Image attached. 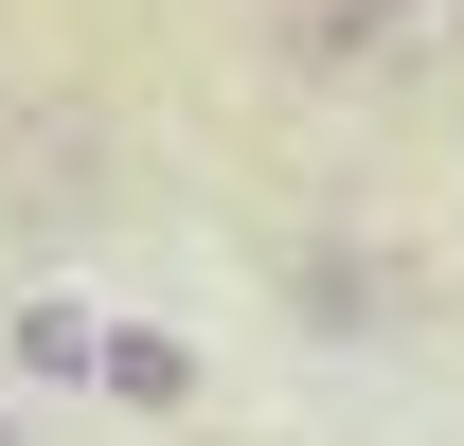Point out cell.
<instances>
[{
    "label": "cell",
    "instance_id": "obj_4",
    "mask_svg": "<svg viewBox=\"0 0 464 446\" xmlns=\"http://www.w3.org/2000/svg\"><path fill=\"white\" fill-rule=\"evenodd\" d=\"M108 393H125V411H179L197 357H179V339H108Z\"/></svg>",
    "mask_w": 464,
    "mask_h": 446
},
{
    "label": "cell",
    "instance_id": "obj_2",
    "mask_svg": "<svg viewBox=\"0 0 464 446\" xmlns=\"http://www.w3.org/2000/svg\"><path fill=\"white\" fill-rule=\"evenodd\" d=\"M286 304H304V322H411V286H393V268H357V250H304Z\"/></svg>",
    "mask_w": 464,
    "mask_h": 446
},
{
    "label": "cell",
    "instance_id": "obj_3",
    "mask_svg": "<svg viewBox=\"0 0 464 446\" xmlns=\"http://www.w3.org/2000/svg\"><path fill=\"white\" fill-rule=\"evenodd\" d=\"M18 357H36V375H108V322H72V304H18Z\"/></svg>",
    "mask_w": 464,
    "mask_h": 446
},
{
    "label": "cell",
    "instance_id": "obj_1",
    "mask_svg": "<svg viewBox=\"0 0 464 446\" xmlns=\"http://www.w3.org/2000/svg\"><path fill=\"white\" fill-rule=\"evenodd\" d=\"M250 36L322 90H393V0H250Z\"/></svg>",
    "mask_w": 464,
    "mask_h": 446
},
{
    "label": "cell",
    "instance_id": "obj_6",
    "mask_svg": "<svg viewBox=\"0 0 464 446\" xmlns=\"http://www.w3.org/2000/svg\"><path fill=\"white\" fill-rule=\"evenodd\" d=\"M0 446H18V429H0Z\"/></svg>",
    "mask_w": 464,
    "mask_h": 446
},
{
    "label": "cell",
    "instance_id": "obj_5",
    "mask_svg": "<svg viewBox=\"0 0 464 446\" xmlns=\"http://www.w3.org/2000/svg\"><path fill=\"white\" fill-rule=\"evenodd\" d=\"M464 54V0H393V72H447Z\"/></svg>",
    "mask_w": 464,
    "mask_h": 446
}]
</instances>
